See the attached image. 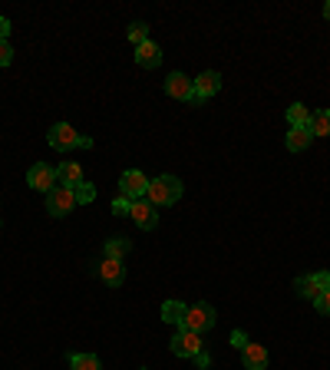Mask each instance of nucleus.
<instances>
[{
  "label": "nucleus",
  "instance_id": "f257e3e1",
  "mask_svg": "<svg viewBox=\"0 0 330 370\" xmlns=\"http://www.w3.org/2000/svg\"><path fill=\"white\" fill-rule=\"evenodd\" d=\"M145 198L152 202L155 208H169L182 198V179L178 175H159V179H149V192Z\"/></svg>",
  "mask_w": 330,
  "mask_h": 370
},
{
  "label": "nucleus",
  "instance_id": "f03ea898",
  "mask_svg": "<svg viewBox=\"0 0 330 370\" xmlns=\"http://www.w3.org/2000/svg\"><path fill=\"white\" fill-rule=\"evenodd\" d=\"M46 142L53 146L56 153H70V149H93V139H89V136H79L70 122H53L50 132H46Z\"/></svg>",
  "mask_w": 330,
  "mask_h": 370
},
{
  "label": "nucleus",
  "instance_id": "7ed1b4c3",
  "mask_svg": "<svg viewBox=\"0 0 330 370\" xmlns=\"http://www.w3.org/2000/svg\"><path fill=\"white\" fill-rule=\"evenodd\" d=\"M165 96L178 99V103H188V106H202V99L195 93V79L185 77V73H169L165 77Z\"/></svg>",
  "mask_w": 330,
  "mask_h": 370
},
{
  "label": "nucleus",
  "instance_id": "20e7f679",
  "mask_svg": "<svg viewBox=\"0 0 330 370\" xmlns=\"http://www.w3.org/2000/svg\"><path fill=\"white\" fill-rule=\"evenodd\" d=\"M218 324V311L209 305V301H198V305L188 307V317H185V327L195 331V334H205L211 327Z\"/></svg>",
  "mask_w": 330,
  "mask_h": 370
},
{
  "label": "nucleus",
  "instance_id": "39448f33",
  "mask_svg": "<svg viewBox=\"0 0 330 370\" xmlns=\"http://www.w3.org/2000/svg\"><path fill=\"white\" fill-rule=\"evenodd\" d=\"M294 291H297V298H304V301H314L320 291H330V272L301 274V278L294 281Z\"/></svg>",
  "mask_w": 330,
  "mask_h": 370
},
{
  "label": "nucleus",
  "instance_id": "423d86ee",
  "mask_svg": "<svg viewBox=\"0 0 330 370\" xmlns=\"http://www.w3.org/2000/svg\"><path fill=\"white\" fill-rule=\"evenodd\" d=\"M27 185H30L33 192H44V196H50L56 185H60V179H56V169L46 162H37L30 165V172H27Z\"/></svg>",
  "mask_w": 330,
  "mask_h": 370
},
{
  "label": "nucleus",
  "instance_id": "0eeeda50",
  "mask_svg": "<svg viewBox=\"0 0 330 370\" xmlns=\"http://www.w3.org/2000/svg\"><path fill=\"white\" fill-rule=\"evenodd\" d=\"M205 350V344H202V334H195V331H188V327H178L176 338H172V354L176 357H195V354H202Z\"/></svg>",
  "mask_w": 330,
  "mask_h": 370
},
{
  "label": "nucleus",
  "instance_id": "6e6552de",
  "mask_svg": "<svg viewBox=\"0 0 330 370\" xmlns=\"http://www.w3.org/2000/svg\"><path fill=\"white\" fill-rule=\"evenodd\" d=\"M119 192H122V198L139 202V198H145V192H149V179H145L139 169H126L119 179Z\"/></svg>",
  "mask_w": 330,
  "mask_h": 370
},
{
  "label": "nucleus",
  "instance_id": "1a4fd4ad",
  "mask_svg": "<svg viewBox=\"0 0 330 370\" xmlns=\"http://www.w3.org/2000/svg\"><path fill=\"white\" fill-rule=\"evenodd\" d=\"M73 208H77V198H73V189H70V185H56L53 192L46 196V212L53 218L70 215Z\"/></svg>",
  "mask_w": 330,
  "mask_h": 370
},
{
  "label": "nucleus",
  "instance_id": "9d476101",
  "mask_svg": "<svg viewBox=\"0 0 330 370\" xmlns=\"http://www.w3.org/2000/svg\"><path fill=\"white\" fill-rule=\"evenodd\" d=\"M129 218L139 225L143 231H152L155 225H159V208L149 202V198H139V202H132V212H129Z\"/></svg>",
  "mask_w": 330,
  "mask_h": 370
},
{
  "label": "nucleus",
  "instance_id": "9b49d317",
  "mask_svg": "<svg viewBox=\"0 0 330 370\" xmlns=\"http://www.w3.org/2000/svg\"><path fill=\"white\" fill-rule=\"evenodd\" d=\"M96 274L103 278V284H110V288H119L126 281V264L116 262V258H103L96 264Z\"/></svg>",
  "mask_w": 330,
  "mask_h": 370
},
{
  "label": "nucleus",
  "instance_id": "f8f14e48",
  "mask_svg": "<svg viewBox=\"0 0 330 370\" xmlns=\"http://www.w3.org/2000/svg\"><path fill=\"white\" fill-rule=\"evenodd\" d=\"M218 89H221V77L215 73V70H205V73H198L195 77V93H198L202 103L211 99V96H218Z\"/></svg>",
  "mask_w": 330,
  "mask_h": 370
},
{
  "label": "nucleus",
  "instance_id": "ddd939ff",
  "mask_svg": "<svg viewBox=\"0 0 330 370\" xmlns=\"http://www.w3.org/2000/svg\"><path fill=\"white\" fill-rule=\"evenodd\" d=\"M136 63L143 66V70H155V66L162 63V50H159V44L145 40V44L136 46Z\"/></svg>",
  "mask_w": 330,
  "mask_h": 370
},
{
  "label": "nucleus",
  "instance_id": "4468645a",
  "mask_svg": "<svg viewBox=\"0 0 330 370\" xmlns=\"http://www.w3.org/2000/svg\"><path fill=\"white\" fill-rule=\"evenodd\" d=\"M242 360H244V370H268V350L261 347V344H248V347L242 350Z\"/></svg>",
  "mask_w": 330,
  "mask_h": 370
},
{
  "label": "nucleus",
  "instance_id": "2eb2a0df",
  "mask_svg": "<svg viewBox=\"0 0 330 370\" xmlns=\"http://www.w3.org/2000/svg\"><path fill=\"white\" fill-rule=\"evenodd\" d=\"M185 317H188V305L182 301H165L162 305V321L172 327H185Z\"/></svg>",
  "mask_w": 330,
  "mask_h": 370
},
{
  "label": "nucleus",
  "instance_id": "dca6fc26",
  "mask_svg": "<svg viewBox=\"0 0 330 370\" xmlns=\"http://www.w3.org/2000/svg\"><path fill=\"white\" fill-rule=\"evenodd\" d=\"M310 116H314V113H310L304 103H291V106H287V122H291V129H304V126L310 129Z\"/></svg>",
  "mask_w": 330,
  "mask_h": 370
},
{
  "label": "nucleus",
  "instance_id": "f3484780",
  "mask_svg": "<svg viewBox=\"0 0 330 370\" xmlns=\"http://www.w3.org/2000/svg\"><path fill=\"white\" fill-rule=\"evenodd\" d=\"M310 139H314V132L304 126V129H291V132H287L284 146H287V153H304V149L310 146Z\"/></svg>",
  "mask_w": 330,
  "mask_h": 370
},
{
  "label": "nucleus",
  "instance_id": "a211bd4d",
  "mask_svg": "<svg viewBox=\"0 0 330 370\" xmlns=\"http://www.w3.org/2000/svg\"><path fill=\"white\" fill-rule=\"evenodd\" d=\"M129 248H132L129 238H122V235H112V238L103 245V255H106V258H116V262H122V258L129 255Z\"/></svg>",
  "mask_w": 330,
  "mask_h": 370
},
{
  "label": "nucleus",
  "instance_id": "6ab92c4d",
  "mask_svg": "<svg viewBox=\"0 0 330 370\" xmlns=\"http://www.w3.org/2000/svg\"><path fill=\"white\" fill-rule=\"evenodd\" d=\"M56 179H60V185H77V182H83V169L77 162H60Z\"/></svg>",
  "mask_w": 330,
  "mask_h": 370
},
{
  "label": "nucleus",
  "instance_id": "aec40b11",
  "mask_svg": "<svg viewBox=\"0 0 330 370\" xmlns=\"http://www.w3.org/2000/svg\"><path fill=\"white\" fill-rule=\"evenodd\" d=\"M73 189V198H77V205H89V202H96V185L93 182H77V185H70Z\"/></svg>",
  "mask_w": 330,
  "mask_h": 370
},
{
  "label": "nucleus",
  "instance_id": "412c9836",
  "mask_svg": "<svg viewBox=\"0 0 330 370\" xmlns=\"http://www.w3.org/2000/svg\"><path fill=\"white\" fill-rule=\"evenodd\" d=\"M70 367L73 370H103V360L96 354H70Z\"/></svg>",
  "mask_w": 330,
  "mask_h": 370
},
{
  "label": "nucleus",
  "instance_id": "4be33fe9",
  "mask_svg": "<svg viewBox=\"0 0 330 370\" xmlns=\"http://www.w3.org/2000/svg\"><path fill=\"white\" fill-rule=\"evenodd\" d=\"M310 132L314 136H330V109H317L310 116Z\"/></svg>",
  "mask_w": 330,
  "mask_h": 370
},
{
  "label": "nucleus",
  "instance_id": "5701e85b",
  "mask_svg": "<svg viewBox=\"0 0 330 370\" xmlns=\"http://www.w3.org/2000/svg\"><path fill=\"white\" fill-rule=\"evenodd\" d=\"M129 40H132V46L145 44V40H149V23H143V20L132 23V27H129Z\"/></svg>",
  "mask_w": 330,
  "mask_h": 370
},
{
  "label": "nucleus",
  "instance_id": "b1692460",
  "mask_svg": "<svg viewBox=\"0 0 330 370\" xmlns=\"http://www.w3.org/2000/svg\"><path fill=\"white\" fill-rule=\"evenodd\" d=\"M129 212H132V202H129V198H116V202H112V215H119V218H126V215H129Z\"/></svg>",
  "mask_w": 330,
  "mask_h": 370
},
{
  "label": "nucleus",
  "instance_id": "393cba45",
  "mask_svg": "<svg viewBox=\"0 0 330 370\" xmlns=\"http://www.w3.org/2000/svg\"><path fill=\"white\" fill-rule=\"evenodd\" d=\"M13 63V50H11V40H0V66H11Z\"/></svg>",
  "mask_w": 330,
  "mask_h": 370
},
{
  "label": "nucleus",
  "instance_id": "a878e982",
  "mask_svg": "<svg viewBox=\"0 0 330 370\" xmlns=\"http://www.w3.org/2000/svg\"><path fill=\"white\" fill-rule=\"evenodd\" d=\"M314 307H317L320 314H330V291H320L317 298H314Z\"/></svg>",
  "mask_w": 330,
  "mask_h": 370
},
{
  "label": "nucleus",
  "instance_id": "bb28decb",
  "mask_svg": "<svg viewBox=\"0 0 330 370\" xmlns=\"http://www.w3.org/2000/svg\"><path fill=\"white\" fill-rule=\"evenodd\" d=\"M248 344H251V340H248V334H244V331H231V347L244 350Z\"/></svg>",
  "mask_w": 330,
  "mask_h": 370
},
{
  "label": "nucleus",
  "instance_id": "cd10ccee",
  "mask_svg": "<svg viewBox=\"0 0 330 370\" xmlns=\"http://www.w3.org/2000/svg\"><path fill=\"white\" fill-rule=\"evenodd\" d=\"M192 360H195V367H198V370H205V367H209V364H211L209 350H202V354H195V357H192Z\"/></svg>",
  "mask_w": 330,
  "mask_h": 370
},
{
  "label": "nucleus",
  "instance_id": "c85d7f7f",
  "mask_svg": "<svg viewBox=\"0 0 330 370\" xmlns=\"http://www.w3.org/2000/svg\"><path fill=\"white\" fill-rule=\"evenodd\" d=\"M7 37H11V20L0 17V40H7Z\"/></svg>",
  "mask_w": 330,
  "mask_h": 370
},
{
  "label": "nucleus",
  "instance_id": "c756f323",
  "mask_svg": "<svg viewBox=\"0 0 330 370\" xmlns=\"http://www.w3.org/2000/svg\"><path fill=\"white\" fill-rule=\"evenodd\" d=\"M324 20H330V0L324 4Z\"/></svg>",
  "mask_w": 330,
  "mask_h": 370
},
{
  "label": "nucleus",
  "instance_id": "7c9ffc66",
  "mask_svg": "<svg viewBox=\"0 0 330 370\" xmlns=\"http://www.w3.org/2000/svg\"><path fill=\"white\" fill-rule=\"evenodd\" d=\"M139 370H149V367H139Z\"/></svg>",
  "mask_w": 330,
  "mask_h": 370
}]
</instances>
